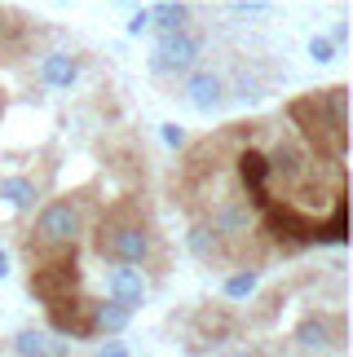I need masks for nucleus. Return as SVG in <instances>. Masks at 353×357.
<instances>
[{
  "label": "nucleus",
  "mask_w": 353,
  "mask_h": 357,
  "mask_svg": "<svg viewBox=\"0 0 353 357\" xmlns=\"http://www.w3.org/2000/svg\"><path fill=\"white\" fill-rule=\"evenodd\" d=\"M27 291H31L40 305H53L62 296H75L80 291V269H75V256L66 260H49V265H36L31 278H27Z\"/></svg>",
  "instance_id": "nucleus-7"
},
{
  "label": "nucleus",
  "mask_w": 353,
  "mask_h": 357,
  "mask_svg": "<svg viewBox=\"0 0 353 357\" xmlns=\"http://www.w3.org/2000/svg\"><path fill=\"white\" fill-rule=\"evenodd\" d=\"M0 278H9V256L0 252Z\"/></svg>",
  "instance_id": "nucleus-24"
},
{
  "label": "nucleus",
  "mask_w": 353,
  "mask_h": 357,
  "mask_svg": "<svg viewBox=\"0 0 353 357\" xmlns=\"http://www.w3.org/2000/svg\"><path fill=\"white\" fill-rule=\"evenodd\" d=\"M345 313H309V318H301V326L292 331L296 349L301 353H340L345 349Z\"/></svg>",
  "instance_id": "nucleus-6"
},
{
  "label": "nucleus",
  "mask_w": 353,
  "mask_h": 357,
  "mask_svg": "<svg viewBox=\"0 0 353 357\" xmlns=\"http://www.w3.org/2000/svg\"><path fill=\"white\" fill-rule=\"evenodd\" d=\"M106 296L115 300L119 309H137L146 305V296H151V282L142 278V269H128V265H111L106 269Z\"/></svg>",
  "instance_id": "nucleus-9"
},
{
  "label": "nucleus",
  "mask_w": 353,
  "mask_h": 357,
  "mask_svg": "<svg viewBox=\"0 0 353 357\" xmlns=\"http://www.w3.org/2000/svg\"><path fill=\"white\" fill-rule=\"evenodd\" d=\"M155 247L159 234L151 225L137 203H115L111 212H102V221L93 225V252H98L106 265H128V269H142L155 260Z\"/></svg>",
  "instance_id": "nucleus-2"
},
{
  "label": "nucleus",
  "mask_w": 353,
  "mask_h": 357,
  "mask_svg": "<svg viewBox=\"0 0 353 357\" xmlns=\"http://www.w3.org/2000/svg\"><path fill=\"white\" fill-rule=\"evenodd\" d=\"M98 357H128V349H124V344H102Z\"/></svg>",
  "instance_id": "nucleus-23"
},
{
  "label": "nucleus",
  "mask_w": 353,
  "mask_h": 357,
  "mask_svg": "<svg viewBox=\"0 0 353 357\" xmlns=\"http://www.w3.org/2000/svg\"><path fill=\"white\" fill-rule=\"evenodd\" d=\"M0 199H5L13 212H31L36 199H40V181L36 176H22V172L0 176Z\"/></svg>",
  "instance_id": "nucleus-13"
},
{
  "label": "nucleus",
  "mask_w": 353,
  "mask_h": 357,
  "mask_svg": "<svg viewBox=\"0 0 353 357\" xmlns=\"http://www.w3.org/2000/svg\"><path fill=\"white\" fill-rule=\"evenodd\" d=\"M265 163H269V181H278L292 199H296V195H301V190L318 176V163L309 159V150L296 142V137H287V132H283L278 142L265 150Z\"/></svg>",
  "instance_id": "nucleus-4"
},
{
  "label": "nucleus",
  "mask_w": 353,
  "mask_h": 357,
  "mask_svg": "<svg viewBox=\"0 0 353 357\" xmlns=\"http://www.w3.org/2000/svg\"><path fill=\"white\" fill-rule=\"evenodd\" d=\"M49 313V326L58 331V340H93V300L84 296H62V300H53V305H45Z\"/></svg>",
  "instance_id": "nucleus-8"
},
{
  "label": "nucleus",
  "mask_w": 353,
  "mask_h": 357,
  "mask_svg": "<svg viewBox=\"0 0 353 357\" xmlns=\"http://www.w3.org/2000/svg\"><path fill=\"white\" fill-rule=\"evenodd\" d=\"M309 58H314V62H331L336 58V45H331L327 36H314V40H309Z\"/></svg>",
  "instance_id": "nucleus-18"
},
{
  "label": "nucleus",
  "mask_w": 353,
  "mask_h": 357,
  "mask_svg": "<svg viewBox=\"0 0 353 357\" xmlns=\"http://www.w3.org/2000/svg\"><path fill=\"white\" fill-rule=\"evenodd\" d=\"M84 234V203L80 199H49L36 212L31 229H27V260L49 265V260H66L75 256V243Z\"/></svg>",
  "instance_id": "nucleus-3"
},
{
  "label": "nucleus",
  "mask_w": 353,
  "mask_h": 357,
  "mask_svg": "<svg viewBox=\"0 0 353 357\" xmlns=\"http://www.w3.org/2000/svg\"><path fill=\"white\" fill-rule=\"evenodd\" d=\"M164 142L168 146H186V132L176 128V123H164Z\"/></svg>",
  "instance_id": "nucleus-21"
},
{
  "label": "nucleus",
  "mask_w": 353,
  "mask_h": 357,
  "mask_svg": "<svg viewBox=\"0 0 353 357\" xmlns=\"http://www.w3.org/2000/svg\"><path fill=\"white\" fill-rule=\"evenodd\" d=\"M261 13H269V5H256V0H248V5H234V18H261Z\"/></svg>",
  "instance_id": "nucleus-20"
},
{
  "label": "nucleus",
  "mask_w": 353,
  "mask_h": 357,
  "mask_svg": "<svg viewBox=\"0 0 353 357\" xmlns=\"http://www.w3.org/2000/svg\"><path fill=\"white\" fill-rule=\"evenodd\" d=\"M128 322H133V313L119 309L115 300H93V340H98V335H119V331H128Z\"/></svg>",
  "instance_id": "nucleus-15"
},
{
  "label": "nucleus",
  "mask_w": 353,
  "mask_h": 357,
  "mask_svg": "<svg viewBox=\"0 0 353 357\" xmlns=\"http://www.w3.org/2000/svg\"><path fill=\"white\" fill-rule=\"evenodd\" d=\"M13 353L18 357H75L66 340H53L49 331H36V326H22L13 335Z\"/></svg>",
  "instance_id": "nucleus-11"
},
{
  "label": "nucleus",
  "mask_w": 353,
  "mask_h": 357,
  "mask_svg": "<svg viewBox=\"0 0 353 357\" xmlns=\"http://www.w3.org/2000/svg\"><path fill=\"white\" fill-rule=\"evenodd\" d=\"M181 98L195 106V111H216V106L230 98V93H225V75L208 71V66H203V71H190L186 84H181Z\"/></svg>",
  "instance_id": "nucleus-10"
},
{
  "label": "nucleus",
  "mask_w": 353,
  "mask_h": 357,
  "mask_svg": "<svg viewBox=\"0 0 353 357\" xmlns=\"http://www.w3.org/2000/svg\"><path fill=\"white\" fill-rule=\"evenodd\" d=\"M186 247H190V252H195V256L203 260V265H225V260H230L225 243L216 238V234H212V229L203 225V221H190V229H186Z\"/></svg>",
  "instance_id": "nucleus-12"
},
{
  "label": "nucleus",
  "mask_w": 353,
  "mask_h": 357,
  "mask_svg": "<svg viewBox=\"0 0 353 357\" xmlns=\"http://www.w3.org/2000/svg\"><path fill=\"white\" fill-rule=\"evenodd\" d=\"M287 119L301 128L296 142L309 150L314 163L345 168V155H349V89L345 84L287 102Z\"/></svg>",
  "instance_id": "nucleus-1"
},
{
  "label": "nucleus",
  "mask_w": 353,
  "mask_h": 357,
  "mask_svg": "<svg viewBox=\"0 0 353 357\" xmlns=\"http://www.w3.org/2000/svg\"><path fill=\"white\" fill-rule=\"evenodd\" d=\"M190 5H155L151 9V26H159V36H172V31H186L190 26Z\"/></svg>",
  "instance_id": "nucleus-16"
},
{
  "label": "nucleus",
  "mask_w": 353,
  "mask_h": 357,
  "mask_svg": "<svg viewBox=\"0 0 353 357\" xmlns=\"http://www.w3.org/2000/svg\"><path fill=\"white\" fill-rule=\"evenodd\" d=\"M199 58H203V31L186 26V31H172V36L155 40L151 71L155 75H190V71H199Z\"/></svg>",
  "instance_id": "nucleus-5"
},
{
  "label": "nucleus",
  "mask_w": 353,
  "mask_h": 357,
  "mask_svg": "<svg viewBox=\"0 0 353 357\" xmlns=\"http://www.w3.org/2000/svg\"><path fill=\"white\" fill-rule=\"evenodd\" d=\"M75 79H80V58H71V53H49L40 62V84L45 89H71Z\"/></svg>",
  "instance_id": "nucleus-14"
},
{
  "label": "nucleus",
  "mask_w": 353,
  "mask_h": 357,
  "mask_svg": "<svg viewBox=\"0 0 353 357\" xmlns=\"http://www.w3.org/2000/svg\"><path fill=\"white\" fill-rule=\"evenodd\" d=\"M230 357H265V349H261V344H252V349L243 344V349H234V353H230Z\"/></svg>",
  "instance_id": "nucleus-22"
},
{
  "label": "nucleus",
  "mask_w": 353,
  "mask_h": 357,
  "mask_svg": "<svg viewBox=\"0 0 353 357\" xmlns=\"http://www.w3.org/2000/svg\"><path fill=\"white\" fill-rule=\"evenodd\" d=\"M146 26H151V5H142L137 13H133V22H128V31H133V36H142V31H146Z\"/></svg>",
  "instance_id": "nucleus-19"
},
{
  "label": "nucleus",
  "mask_w": 353,
  "mask_h": 357,
  "mask_svg": "<svg viewBox=\"0 0 353 357\" xmlns=\"http://www.w3.org/2000/svg\"><path fill=\"white\" fill-rule=\"evenodd\" d=\"M256 287H261V273H256V269H239V273L225 278V300H248V296H256Z\"/></svg>",
  "instance_id": "nucleus-17"
}]
</instances>
